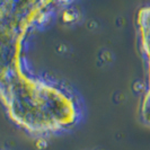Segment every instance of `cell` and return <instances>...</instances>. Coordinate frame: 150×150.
<instances>
[{"label":"cell","instance_id":"cell-1","mask_svg":"<svg viewBox=\"0 0 150 150\" xmlns=\"http://www.w3.org/2000/svg\"><path fill=\"white\" fill-rule=\"evenodd\" d=\"M8 115L19 128L32 134L50 135L66 131L81 119L78 98L53 80L18 69L0 93Z\"/></svg>","mask_w":150,"mask_h":150},{"label":"cell","instance_id":"cell-4","mask_svg":"<svg viewBox=\"0 0 150 150\" xmlns=\"http://www.w3.org/2000/svg\"><path fill=\"white\" fill-rule=\"evenodd\" d=\"M0 150H1V149H0Z\"/></svg>","mask_w":150,"mask_h":150},{"label":"cell","instance_id":"cell-2","mask_svg":"<svg viewBox=\"0 0 150 150\" xmlns=\"http://www.w3.org/2000/svg\"><path fill=\"white\" fill-rule=\"evenodd\" d=\"M17 2H0V91L8 79L22 66L19 57L24 38L38 27L30 8H19Z\"/></svg>","mask_w":150,"mask_h":150},{"label":"cell","instance_id":"cell-3","mask_svg":"<svg viewBox=\"0 0 150 150\" xmlns=\"http://www.w3.org/2000/svg\"><path fill=\"white\" fill-rule=\"evenodd\" d=\"M137 28L139 34L140 50L146 64L147 79L140 104V116L150 125V4L144 5L137 13Z\"/></svg>","mask_w":150,"mask_h":150}]
</instances>
